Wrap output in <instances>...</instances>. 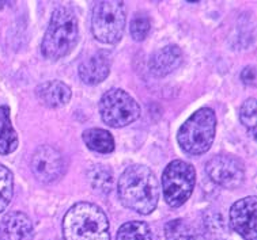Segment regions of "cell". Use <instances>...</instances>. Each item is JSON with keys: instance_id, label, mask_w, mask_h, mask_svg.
<instances>
[{"instance_id": "cell-1", "label": "cell", "mask_w": 257, "mask_h": 240, "mask_svg": "<svg viewBox=\"0 0 257 240\" xmlns=\"http://www.w3.org/2000/svg\"><path fill=\"white\" fill-rule=\"evenodd\" d=\"M117 194L125 208L141 214H150L158 205V179L149 167L132 164L120 176Z\"/></svg>"}, {"instance_id": "cell-2", "label": "cell", "mask_w": 257, "mask_h": 240, "mask_svg": "<svg viewBox=\"0 0 257 240\" xmlns=\"http://www.w3.org/2000/svg\"><path fill=\"white\" fill-rule=\"evenodd\" d=\"M64 240H110L109 220L98 205L78 202L63 220Z\"/></svg>"}, {"instance_id": "cell-3", "label": "cell", "mask_w": 257, "mask_h": 240, "mask_svg": "<svg viewBox=\"0 0 257 240\" xmlns=\"http://www.w3.org/2000/svg\"><path fill=\"white\" fill-rule=\"evenodd\" d=\"M79 38L78 19L68 7L53 11L41 44V52L48 60L57 61L74 51Z\"/></svg>"}, {"instance_id": "cell-4", "label": "cell", "mask_w": 257, "mask_h": 240, "mask_svg": "<svg viewBox=\"0 0 257 240\" xmlns=\"http://www.w3.org/2000/svg\"><path fill=\"white\" fill-rule=\"evenodd\" d=\"M216 132V116L212 109L203 107L193 113L180 128L177 140L180 147L191 155L206 153L211 148Z\"/></svg>"}, {"instance_id": "cell-5", "label": "cell", "mask_w": 257, "mask_h": 240, "mask_svg": "<svg viewBox=\"0 0 257 240\" xmlns=\"http://www.w3.org/2000/svg\"><path fill=\"white\" fill-rule=\"evenodd\" d=\"M126 10L122 2H98L94 6L91 32L102 44H117L125 30Z\"/></svg>"}, {"instance_id": "cell-6", "label": "cell", "mask_w": 257, "mask_h": 240, "mask_svg": "<svg viewBox=\"0 0 257 240\" xmlns=\"http://www.w3.org/2000/svg\"><path fill=\"white\" fill-rule=\"evenodd\" d=\"M196 182V171L189 163L173 160L169 163L162 175V189L168 205L178 208L191 197Z\"/></svg>"}, {"instance_id": "cell-7", "label": "cell", "mask_w": 257, "mask_h": 240, "mask_svg": "<svg viewBox=\"0 0 257 240\" xmlns=\"http://www.w3.org/2000/svg\"><path fill=\"white\" fill-rule=\"evenodd\" d=\"M99 114L108 126L122 128L141 117V106L126 91L112 88L99 101Z\"/></svg>"}, {"instance_id": "cell-8", "label": "cell", "mask_w": 257, "mask_h": 240, "mask_svg": "<svg viewBox=\"0 0 257 240\" xmlns=\"http://www.w3.org/2000/svg\"><path fill=\"white\" fill-rule=\"evenodd\" d=\"M206 171L212 182L230 190L242 185L245 178L242 163L229 155H218L210 159L206 164Z\"/></svg>"}, {"instance_id": "cell-9", "label": "cell", "mask_w": 257, "mask_h": 240, "mask_svg": "<svg viewBox=\"0 0 257 240\" xmlns=\"http://www.w3.org/2000/svg\"><path fill=\"white\" fill-rule=\"evenodd\" d=\"M66 164L61 153L51 145H41L36 149L32 159V170L40 182L51 183L59 179L64 172Z\"/></svg>"}, {"instance_id": "cell-10", "label": "cell", "mask_w": 257, "mask_h": 240, "mask_svg": "<svg viewBox=\"0 0 257 240\" xmlns=\"http://www.w3.org/2000/svg\"><path fill=\"white\" fill-rule=\"evenodd\" d=\"M256 210L257 198L254 195L239 199L230 209L231 228L245 240H257Z\"/></svg>"}, {"instance_id": "cell-11", "label": "cell", "mask_w": 257, "mask_h": 240, "mask_svg": "<svg viewBox=\"0 0 257 240\" xmlns=\"http://www.w3.org/2000/svg\"><path fill=\"white\" fill-rule=\"evenodd\" d=\"M112 65V56L109 52L99 51L79 65V78L90 86L102 83L108 78Z\"/></svg>"}, {"instance_id": "cell-12", "label": "cell", "mask_w": 257, "mask_h": 240, "mask_svg": "<svg viewBox=\"0 0 257 240\" xmlns=\"http://www.w3.org/2000/svg\"><path fill=\"white\" fill-rule=\"evenodd\" d=\"M34 228L32 220L22 212H11L0 221L2 240H32Z\"/></svg>"}, {"instance_id": "cell-13", "label": "cell", "mask_w": 257, "mask_h": 240, "mask_svg": "<svg viewBox=\"0 0 257 240\" xmlns=\"http://www.w3.org/2000/svg\"><path fill=\"white\" fill-rule=\"evenodd\" d=\"M181 63H183L181 49L177 45H168L161 51L155 52L150 57L149 67L151 74L155 75L157 78H164L177 70Z\"/></svg>"}, {"instance_id": "cell-14", "label": "cell", "mask_w": 257, "mask_h": 240, "mask_svg": "<svg viewBox=\"0 0 257 240\" xmlns=\"http://www.w3.org/2000/svg\"><path fill=\"white\" fill-rule=\"evenodd\" d=\"M36 95L42 105L51 109H59L70 102L71 88L60 80H49L36 88Z\"/></svg>"}, {"instance_id": "cell-15", "label": "cell", "mask_w": 257, "mask_h": 240, "mask_svg": "<svg viewBox=\"0 0 257 240\" xmlns=\"http://www.w3.org/2000/svg\"><path fill=\"white\" fill-rule=\"evenodd\" d=\"M18 143V134L11 124L9 106H0V155L14 152Z\"/></svg>"}, {"instance_id": "cell-16", "label": "cell", "mask_w": 257, "mask_h": 240, "mask_svg": "<svg viewBox=\"0 0 257 240\" xmlns=\"http://www.w3.org/2000/svg\"><path fill=\"white\" fill-rule=\"evenodd\" d=\"M84 144L89 149L98 153H110L114 151V140L113 136L108 130L99 129V128H91L84 130L82 134Z\"/></svg>"}, {"instance_id": "cell-17", "label": "cell", "mask_w": 257, "mask_h": 240, "mask_svg": "<svg viewBox=\"0 0 257 240\" xmlns=\"http://www.w3.org/2000/svg\"><path fill=\"white\" fill-rule=\"evenodd\" d=\"M116 240H153V233L146 222L128 221L120 226Z\"/></svg>"}, {"instance_id": "cell-18", "label": "cell", "mask_w": 257, "mask_h": 240, "mask_svg": "<svg viewBox=\"0 0 257 240\" xmlns=\"http://www.w3.org/2000/svg\"><path fill=\"white\" fill-rule=\"evenodd\" d=\"M90 183L93 186L94 190H97L99 193L108 194L113 189V175L112 171L108 167L103 166H94L89 171Z\"/></svg>"}, {"instance_id": "cell-19", "label": "cell", "mask_w": 257, "mask_h": 240, "mask_svg": "<svg viewBox=\"0 0 257 240\" xmlns=\"http://www.w3.org/2000/svg\"><path fill=\"white\" fill-rule=\"evenodd\" d=\"M14 194V176L13 172L0 164V213L5 212Z\"/></svg>"}, {"instance_id": "cell-20", "label": "cell", "mask_w": 257, "mask_h": 240, "mask_svg": "<svg viewBox=\"0 0 257 240\" xmlns=\"http://www.w3.org/2000/svg\"><path fill=\"white\" fill-rule=\"evenodd\" d=\"M166 240H195V232L185 220L176 218L165 225Z\"/></svg>"}, {"instance_id": "cell-21", "label": "cell", "mask_w": 257, "mask_h": 240, "mask_svg": "<svg viewBox=\"0 0 257 240\" xmlns=\"http://www.w3.org/2000/svg\"><path fill=\"white\" fill-rule=\"evenodd\" d=\"M256 99L254 98H249L243 102L241 110H239V120L243 124V126H246V129L254 136L256 133Z\"/></svg>"}, {"instance_id": "cell-22", "label": "cell", "mask_w": 257, "mask_h": 240, "mask_svg": "<svg viewBox=\"0 0 257 240\" xmlns=\"http://www.w3.org/2000/svg\"><path fill=\"white\" fill-rule=\"evenodd\" d=\"M150 29H151V22H150L149 17L146 15H136L135 18L132 19L131 26V36L135 41H143L146 37L149 36Z\"/></svg>"}, {"instance_id": "cell-23", "label": "cell", "mask_w": 257, "mask_h": 240, "mask_svg": "<svg viewBox=\"0 0 257 240\" xmlns=\"http://www.w3.org/2000/svg\"><path fill=\"white\" fill-rule=\"evenodd\" d=\"M241 80L246 86H256V70L253 65L243 68V71L241 72Z\"/></svg>"}, {"instance_id": "cell-24", "label": "cell", "mask_w": 257, "mask_h": 240, "mask_svg": "<svg viewBox=\"0 0 257 240\" xmlns=\"http://www.w3.org/2000/svg\"><path fill=\"white\" fill-rule=\"evenodd\" d=\"M5 5H7L6 2H0V9H3V7H5Z\"/></svg>"}]
</instances>
